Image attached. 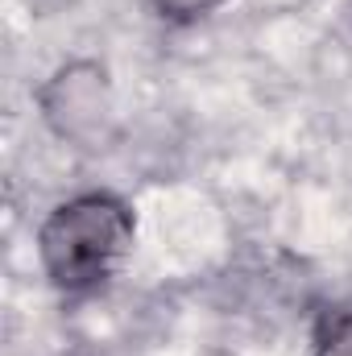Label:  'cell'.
<instances>
[{"label": "cell", "mask_w": 352, "mask_h": 356, "mask_svg": "<svg viewBox=\"0 0 352 356\" xmlns=\"http://www.w3.org/2000/svg\"><path fill=\"white\" fill-rule=\"evenodd\" d=\"M150 13L162 21V25H175V29H186V25H199L207 21L211 13H220L228 0H145Z\"/></svg>", "instance_id": "obj_4"}, {"label": "cell", "mask_w": 352, "mask_h": 356, "mask_svg": "<svg viewBox=\"0 0 352 356\" xmlns=\"http://www.w3.org/2000/svg\"><path fill=\"white\" fill-rule=\"evenodd\" d=\"M307 356H352V298L332 302L315 315Z\"/></svg>", "instance_id": "obj_3"}, {"label": "cell", "mask_w": 352, "mask_h": 356, "mask_svg": "<svg viewBox=\"0 0 352 356\" xmlns=\"http://www.w3.org/2000/svg\"><path fill=\"white\" fill-rule=\"evenodd\" d=\"M33 104L50 137H58L71 149H99L112 137V116H116L112 79L108 67L95 58H71L54 67L38 83Z\"/></svg>", "instance_id": "obj_2"}, {"label": "cell", "mask_w": 352, "mask_h": 356, "mask_svg": "<svg viewBox=\"0 0 352 356\" xmlns=\"http://www.w3.org/2000/svg\"><path fill=\"white\" fill-rule=\"evenodd\" d=\"M137 249V211L125 195L91 186L58 199L38 232L33 257L58 298H91L108 290Z\"/></svg>", "instance_id": "obj_1"}]
</instances>
